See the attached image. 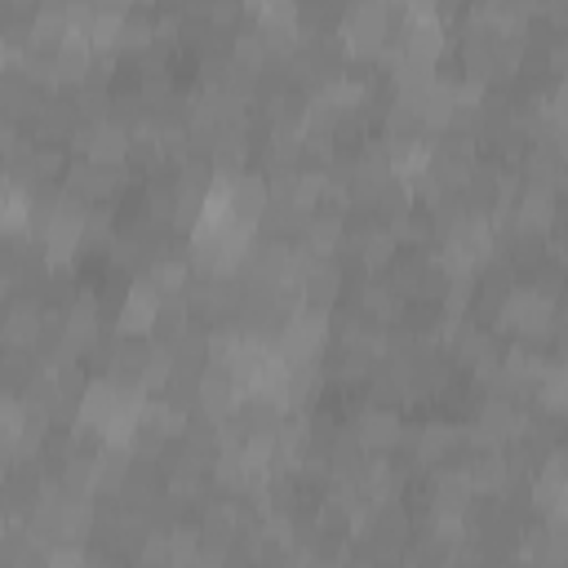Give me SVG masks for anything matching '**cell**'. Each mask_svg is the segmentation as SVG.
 <instances>
[{
    "label": "cell",
    "mask_w": 568,
    "mask_h": 568,
    "mask_svg": "<svg viewBox=\"0 0 568 568\" xmlns=\"http://www.w3.org/2000/svg\"><path fill=\"white\" fill-rule=\"evenodd\" d=\"M116 391H120V382H90L81 391V404H76V426H81V431H98L103 436V426H107V417L116 409Z\"/></svg>",
    "instance_id": "3957f363"
},
{
    "label": "cell",
    "mask_w": 568,
    "mask_h": 568,
    "mask_svg": "<svg viewBox=\"0 0 568 568\" xmlns=\"http://www.w3.org/2000/svg\"><path fill=\"white\" fill-rule=\"evenodd\" d=\"M542 404H551V409H564V369H551L546 378H542Z\"/></svg>",
    "instance_id": "7c38bea8"
},
{
    "label": "cell",
    "mask_w": 568,
    "mask_h": 568,
    "mask_svg": "<svg viewBox=\"0 0 568 568\" xmlns=\"http://www.w3.org/2000/svg\"><path fill=\"white\" fill-rule=\"evenodd\" d=\"M5 67H10V40L0 36V76H5Z\"/></svg>",
    "instance_id": "4fadbf2b"
},
{
    "label": "cell",
    "mask_w": 568,
    "mask_h": 568,
    "mask_svg": "<svg viewBox=\"0 0 568 568\" xmlns=\"http://www.w3.org/2000/svg\"><path fill=\"white\" fill-rule=\"evenodd\" d=\"M360 445H365V449H387V445H395V417L369 413L365 426H360Z\"/></svg>",
    "instance_id": "9c48e42d"
},
{
    "label": "cell",
    "mask_w": 568,
    "mask_h": 568,
    "mask_svg": "<svg viewBox=\"0 0 568 568\" xmlns=\"http://www.w3.org/2000/svg\"><path fill=\"white\" fill-rule=\"evenodd\" d=\"M551 218H555L551 187H546V182H533V187L524 191V200H520V227H524V232H542V227H551Z\"/></svg>",
    "instance_id": "8992f818"
},
{
    "label": "cell",
    "mask_w": 568,
    "mask_h": 568,
    "mask_svg": "<svg viewBox=\"0 0 568 568\" xmlns=\"http://www.w3.org/2000/svg\"><path fill=\"white\" fill-rule=\"evenodd\" d=\"M196 542H200L196 529H174L169 533V559H196Z\"/></svg>",
    "instance_id": "8fae6325"
},
{
    "label": "cell",
    "mask_w": 568,
    "mask_h": 568,
    "mask_svg": "<svg viewBox=\"0 0 568 568\" xmlns=\"http://www.w3.org/2000/svg\"><path fill=\"white\" fill-rule=\"evenodd\" d=\"M81 147H85V161L90 165H120L125 156H129V147H133V138L120 129V125H111V120H94V129L81 138Z\"/></svg>",
    "instance_id": "7a4b0ae2"
},
{
    "label": "cell",
    "mask_w": 568,
    "mask_h": 568,
    "mask_svg": "<svg viewBox=\"0 0 568 568\" xmlns=\"http://www.w3.org/2000/svg\"><path fill=\"white\" fill-rule=\"evenodd\" d=\"M94 45L81 36V32H67V40L54 49V71H58V81H85L90 71H94Z\"/></svg>",
    "instance_id": "277c9868"
},
{
    "label": "cell",
    "mask_w": 568,
    "mask_h": 568,
    "mask_svg": "<svg viewBox=\"0 0 568 568\" xmlns=\"http://www.w3.org/2000/svg\"><path fill=\"white\" fill-rule=\"evenodd\" d=\"M152 36H156V27H152L147 19H138V14H125L116 49H147V45H152Z\"/></svg>",
    "instance_id": "30bf717a"
},
{
    "label": "cell",
    "mask_w": 568,
    "mask_h": 568,
    "mask_svg": "<svg viewBox=\"0 0 568 568\" xmlns=\"http://www.w3.org/2000/svg\"><path fill=\"white\" fill-rule=\"evenodd\" d=\"M152 289L161 294V298H178L182 289H187V267L182 262H174V258H161L156 267H152Z\"/></svg>",
    "instance_id": "ba28073f"
},
{
    "label": "cell",
    "mask_w": 568,
    "mask_h": 568,
    "mask_svg": "<svg viewBox=\"0 0 568 568\" xmlns=\"http://www.w3.org/2000/svg\"><path fill=\"white\" fill-rule=\"evenodd\" d=\"M0 338H5L10 351H27V346H36V338H40V316H36V307H19V311H10V320L0 324Z\"/></svg>",
    "instance_id": "52a82bcc"
},
{
    "label": "cell",
    "mask_w": 568,
    "mask_h": 568,
    "mask_svg": "<svg viewBox=\"0 0 568 568\" xmlns=\"http://www.w3.org/2000/svg\"><path fill=\"white\" fill-rule=\"evenodd\" d=\"M32 232V191L10 182V191L0 196V236H27Z\"/></svg>",
    "instance_id": "5b68a950"
},
{
    "label": "cell",
    "mask_w": 568,
    "mask_h": 568,
    "mask_svg": "<svg viewBox=\"0 0 568 568\" xmlns=\"http://www.w3.org/2000/svg\"><path fill=\"white\" fill-rule=\"evenodd\" d=\"M161 294L152 289V280H138L133 289L125 294V307H120V333L125 338H142V333H152V324H156V316H161Z\"/></svg>",
    "instance_id": "6da1fadb"
}]
</instances>
